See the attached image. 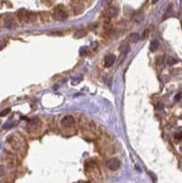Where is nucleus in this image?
I'll return each mask as SVG.
<instances>
[{
  "instance_id": "1",
  "label": "nucleus",
  "mask_w": 182,
  "mask_h": 183,
  "mask_svg": "<svg viewBox=\"0 0 182 183\" xmlns=\"http://www.w3.org/2000/svg\"><path fill=\"white\" fill-rule=\"evenodd\" d=\"M68 14L67 12L64 10V7L61 6H58L54 10V18L59 21H63V20L67 19Z\"/></svg>"
},
{
  "instance_id": "2",
  "label": "nucleus",
  "mask_w": 182,
  "mask_h": 183,
  "mask_svg": "<svg viewBox=\"0 0 182 183\" xmlns=\"http://www.w3.org/2000/svg\"><path fill=\"white\" fill-rule=\"evenodd\" d=\"M106 166H107V167H108L109 169L111 170H116L118 169L119 167H120V166H121V162H120V160L119 159H117V158H111V159H109L107 162H106Z\"/></svg>"
},
{
  "instance_id": "3",
  "label": "nucleus",
  "mask_w": 182,
  "mask_h": 183,
  "mask_svg": "<svg viewBox=\"0 0 182 183\" xmlns=\"http://www.w3.org/2000/svg\"><path fill=\"white\" fill-rule=\"evenodd\" d=\"M61 124H62V125L66 126V127H70V126H72V125H75V120H74L73 116H66L62 118Z\"/></svg>"
},
{
  "instance_id": "4",
  "label": "nucleus",
  "mask_w": 182,
  "mask_h": 183,
  "mask_svg": "<svg viewBox=\"0 0 182 183\" xmlns=\"http://www.w3.org/2000/svg\"><path fill=\"white\" fill-rule=\"evenodd\" d=\"M104 65H105V67L109 68V67H111L114 63H115V56L114 54H109L107 55L105 57V60H104Z\"/></svg>"
},
{
  "instance_id": "5",
  "label": "nucleus",
  "mask_w": 182,
  "mask_h": 183,
  "mask_svg": "<svg viewBox=\"0 0 182 183\" xmlns=\"http://www.w3.org/2000/svg\"><path fill=\"white\" fill-rule=\"evenodd\" d=\"M118 15V9L115 7H110L107 9V16L110 18H115Z\"/></svg>"
},
{
  "instance_id": "6",
  "label": "nucleus",
  "mask_w": 182,
  "mask_h": 183,
  "mask_svg": "<svg viewBox=\"0 0 182 183\" xmlns=\"http://www.w3.org/2000/svg\"><path fill=\"white\" fill-rule=\"evenodd\" d=\"M139 39H140V37H139V34H138V33H132V34L129 35V40L131 42L135 43V42H137Z\"/></svg>"
},
{
  "instance_id": "7",
  "label": "nucleus",
  "mask_w": 182,
  "mask_h": 183,
  "mask_svg": "<svg viewBox=\"0 0 182 183\" xmlns=\"http://www.w3.org/2000/svg\"><path fill=\"white\" fill-rule=\"evenodd\" d=\"M158 47H159V43H158V41L157 40H152L150 43V50L152 52L156 51L157 49H158Z\"/></svg>"
},
{
  "instance_id": "8",
  "label": "nucleus",
  "mask_w": 182,
  "mask_h": 183,
  "mask_svg": "<svg viewBox=\"0 0 182 183\" xmlns=\"http://www.w3.org/2000/svg\"><path fill=\"white\" fill-rule=\"evenodd\" d=\"M119 50L121 52H123V53L126 54V53L130 50V48H129V46L126 45V44H122V45L119 47Z\"/></svg>"
},
{
  "instance_id": "9",
  "label": "nucleus",
  "mask_w": 182,
  "mask_h": 183,
  "mask_svg": "<svg viewBox=\"0 0 182 183\" xmlns=\"http://www.w3.org/2000/svg\"><path fill=\"white\" fill-rule=\"evenodd\" d=\"M85 35V32L83 31V29H79V30H76L75 33H74V38L76 39H79V38H82L83 36Z\"/></svg>"
},
{
  "instance_id": "10",
  "label": "nucleus",
  "mask_w": 182,
  "mask_h": 183,
  "mask_svg": "<svg viewBox=\"0 0 182 183\" xmlns=\"http://www.w3.org/2000/svg\"><path fill=\"white\" fill-rule=\"evenodd\" d=\"M5 26H6V29H13V28L15 27V22H14L12 19H8V20H6V21Z\"/></svg>"
},
{
  "instance_id": "11",
  "label": "nucleus",
  "mask_w": 182,
  "mask_h": 183,
  "mask_svg": "<svg viewBox=\"0 0 182 183\" xmlns=\"http://www.w3.org/2000/svg\"><path fill=\"white\" fill-rule=\"evenodd\" d=\"M166 62H167V64H168V65H170V66H171V65L176 64L177 62H178V61H177L176 59L171 58V57H170V58H168V60L166 61Z\"/></svg>"
},
{
  "instance_id": "12",
  "label": "nucleus",
  "mask_w": 182,
  "mask_h": 183,
  "mask_svg": "<svg viewBox=\"0 0 182 183\" xmlns=\"http://www.w3.org/2000/svg\"><path fill=\"white\" fill-rule=\"evenodd\" d=\"M174 137H175L176 140H181L182 139V133H176L175 135H174Z\"/></svg>"
},
{
  "instance_id": "13",
  "label": "nucleus",
  "mask_w": 182,
  "mask_h": 183,
  "mask_svg": "<svg viewBox=\"0 0 182 183\" xmlns=\"http://www.w3.org/2000/svg\"><path fill=\"white\" fill-rule=\"evenodd\" d=\"M9 112H10V109H9V108H7V109L4 110L3 112L0 113V117H1V116H6V115H7V114H8Z\"/></svg>"
},
{
  "instance_id": "14",
  "label": "nucleus",
  "mask_w": 182,
  "mask_h": 183,
  "mask_svg": "<svg viewBox=\"0 0 182 183\" xmlns=\"http://www.w3.org/2000/svg\"><path fill=\"white\" fill-rule=\"evenodd\" d=\"M148 32H149V30H148V29H147V30L145 31L144 34H143V36H142V39H147V35H148Z\"/></svg>"
},
{
  "instance_id": "15",
  "label": "nucleus",
  "mask_w": 182,
  "mask_h": 183,
  "mask_svg": "<svg viewBox=\"0 0 182 183\" xmlns=\"http://www.w3.org/2000/svg\"><path fill=\"white\" fill-rule=\"evenodd\" d=\"M180 98H181V93H178L176 96H175V100H176V101H179V100H180Z\"/></svg>"
},
{
  "instance_id": "16",
  "label": "nucleus",
  "mask_w": 182,
  "mask_h": 183,
  "mask_svg": "<svg viewBox=\"0 0 182 183\" xmlns=\"http://www.w3.org/2000/svg\"><path fill=\"white\" fill-rule=\"evenodd\" d=\"M4 173V167L3 166H0V176Z\"/></svg>"
},
{
  "instance_id": "17",
  "label": "nucleus",
  "mask_w": 182,
  "mask_h": 183,
  "mask_svg": "<svg viewBox=\"0 0 182 183\" xmlns=\"http://www.w3.org/2000/svg\"><path fill=\"white\" fill-rule=\"evenodd\" d=\"M158 1H159V0H153V1H152V4H157Z\"/></svg>"
}]
</instances>
